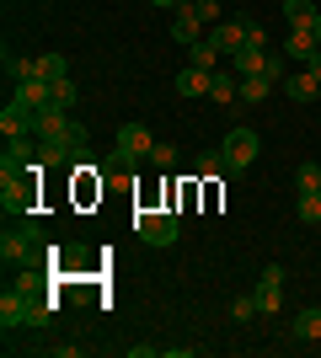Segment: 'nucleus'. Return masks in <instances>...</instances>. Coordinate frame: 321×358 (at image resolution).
<instances>
[{
    "label": "nucleus",
    "instance_id": "nucleus-10",
    "mask_svg": "<svg viewBox=\"0 0 321 358\" xmlns=\"http://www.w3.org/2000/svg\"><path fill=\"white\" fill-rule=\"evenodd\" d=\"M209 96H214L220 107L241 102V75H236V70H214V75H209Z\"/></svg>",
    "mask_w": 321,
    "mask_h": 358
},
{
    "label": "nucleus",
    "instance_id": "nucleus-6",
    "mask_svg": "<svg viewBox=\"0 0 321 358\" xmlns=\"http://www.w3.org/2000/svg\"><path fill=\"white\" fill-rule=\"evenodd\" d=\"M204 38H209V43L220 48L225 59H236V54L246 48V16H230V22H214V27L204 32Z\"/></svg>",
    "mask_w": 321,
    "mask_h": 358
},
{
    "label": "nucleus",
    "instance_id": "nucleus-22",
    "mask_svg": "<svg viewBox=\"0 0 321 358\" xmlns=\"http://www.w3.org/2000/svg\"><path fill=\"white\" fill-rule=\"evenodd\" d=\"M38 75H43V80H64V75H70L64 54H38Z\"/></svg>",
    "mask_w": 321,
    "mask_h": 358
},
{
    "label": "nucleus",
    "instance_id": "nucleus-2",
    "mask_svg": "<svg viewBox=\"0 0 321 358\" xmlns=\"http://www.w3.org/2000/svg\"><path fill=\"white\" fill-rule=\"evenodd\" d=\"M32 171H43V166H32ZM32 171H0V209L6 214H32V203H38Z\"/></svg>",
    "mask_w": 321,
    "mask_h": 358
},
{
    "label": "nucleus",
    "instance_id": "nucleus-5",
    "mask_svg": "<svg viewBox=\"0 0 321 358\" xmlns=\"http://www.w3.org/2000/svg\"><path fill=\"white\" fill-rule=\"evenodd\" d=\"M257 150H262L257 129H230L225 134V171H246V166L257 161Z\"/></svg>",
    "mask_w": 321,
    "mask_h": 358
},
{
    "label": "nucleus",
    "instance_id": "nucleus-35",
    "mask_svg": "<svg viewBox=\"0 0 321 358\" xmlns=\"http://www.w3.org/2000/svg\"><path fill=\"white\" fill-rule=\"evenodd\" d=\"M150 6H171V11H177V6H183V0H150Z\"/></svg>",
    "mask_w": 321,
    "mask_h": 358
},
{
    "label": "nucleus",
    "instance_id": "nucleus-29",
    "mask_svg": "<svg viewBox=\"0 0 321 358\" xmlns=\"http://www.w3.org/2000/svg\"><path fill=\"white\" fill-rule=\"evenodd\" d=\"M150 166H161V171H166V166H177V150L155 139V150H150Z\"/></svg>",
    "mask_w": 321,
    "mask_h": 358
},
{
    "label": "nucleus",
    "instance_id": "nucleus-28",
    "mask_svg": "<svg viewBox=\"0 0 321 358\" xmlns=\"http://www.w3.org/2000/svg\"><path fill=\"white\" fill-rule=\"evenodd\" d=\"M252 294H257V310H262V315H273V310H278V289H273V284H257Z\"/></svg>",
    "mask_w": 321,
    "mask_h": 358
},
{
    "label": "nucleus",
    "instance_id": "nucleus-21",
    "mask_svg": "<svg viewBox=\"0 0 321 358\" xmlns=\"http://www.w3.org/2000/svg\"><path fill=\"white\" fill-rule=\"evenodd\" d=\"M294 337H306V343H316V337H321V310H316V305L294 315Z\"/></svg>",
    "mask_w": 321,
    "mask_h": 358
},
{
    "label": "nucleus",
    "instance_id": "nucleus-20",
    "mask_svg": "<svg viewBox=\"0 0 321 358\" xmlns=\"http://www.w3.org/2000/svg\"><path fill=\"white\" fill-rule=\"evenodd\" d=\"M268 91H273L268 75H241V102H268Z\"/></svg>",
    "mask_w": 321,
    "mask_h": 358
},
{
    "label": "nucleus",
    "instance_id": "nucleus-4",
    "mask_svg": "<svg viewBox=\"0 0 321 358\" xmlns=\"http://www.w3.org/2000/svg\"><path fill=\"white\" fill-rule=\"evenodd\" d=\"M38 241H43V236H38V224H32V214H22V224L0 236V257L22 268V262H32V252H38Z\"/></svg>",
    "mask_w": 321,
    "mask_h": 358
},
{
    "label": "nucleus",
    "instance_id": "nucleus-16",
    "mask_svg": "<svg viewBox=\"0 0 321 358\" xmlns=\"http://www.w3.org/2000/svg\"><path fill=\"white\" fill-rule=\"evenodd\" d=\"M48 315H54V299L38 294V284L27 289V327H48Z\"/></svg>",
    "mask_w": 321,
    "mask_h": 358
},
{
    "label": "nucleus",
    "instance_id": "nucleus-36",
    "mask_svg": "<svg viewBox=\"0 0 321 358\" xmlns=\"http://www.w3.org/2000/svg\"><path fill=\"white\" fill-rule=\"evenodd\" d=\"M316 32H321V16H316Z\"/></svg>",
    "mask_w": 321,
    "mask_h": 358
},
{
    "label": "nucleus",
    "instance_id": "nucleus-25",
    "mask_svg": "<svg viewBox=\"0 0 321 358\" xmlns=\"http://www.w3.org/2000/svg\"><path fill=\"white\" fill-rule=\"evenodd\" d=\"M225 171V150H204L199 155V177H220Z\"/></svg>",
    "mask_w": 321,
    "mask_h": 358
},
{
    "label": "nucleus",
    "instance_id": "nucleus-17",
    "mask_svg": "<svg viewBox=\"0 0 321 358\" xmlns=\"http://www.w3.org/2000/svg\"><path fill=\"white\" fill-rule=\"evenodd\" d=\"M316 6H311V0H284V22H290V27H316Z\"/></svg>",
    "mask_w": 321,
    "mask_h": 358
},
{
    "label": "nucleus",
    "instance_id": "nucleus-18",
    "mask_svg": "<svg viewBox=\"0 0 321 358\" xmlns=\"http://www.w3.org/2000/svg\"><path fill=\"white\" fill-rule=\"evenodd\" d=\"M284 91H290L294 102H311V96H321V86H316V75H311V70L290 75V80H284Z\"/></svg>",
    "mask_w": 321,
    "mask_h": 358
},
{
    "label": "nucleus",
    "instance_id": "nucleus-15",
    "mask_svg": "<svg viewBox=\"0 0 321 358\" xmlns=\"http://www.w3.org/2000/svg\"><path fill=\"white\" fill-rule=\"evenodd\" d=\"M230 70L236 75H262L268 70V48H241V54L230 59Z\"/></svg>",
    "mask_w": 321,
    "mask_h": 358
},
{
    "label": "nucleus",
    "instance_id": "nucleus-32",
    "mask_svg": "<svg viewBox=\"0 0 321 358\" xmlns=\"http://www.w3.org/2000/svg\"><path fill=\"white\" fill-rule=\"evenodd\" d=\"M257 284H273V289H284V268H278V262H268V268H262V278Z\"/></svg>",
    "mask_w": 321,
    "mask_h": 358
},
{
    "label": "nucleus",
    "instance_id": "nucleus-34",
    "mask_svg": "<svg viewBox=\"0 0 321 358\" xmlns=\"http://www.w3.org/2000/svg\"><path fill=\"white\" fill-rule=\"evenodd\" d=\"M306 70L316 75V86H321V48H316V54H311V64H306Z\"/></svg>",
    "mask_w": 321,
    "mask_h": 358
},
{
    "label": "nucleus",
    "instance_id": "nucleus-3",
    "mask_svg": "<svg viewBox=\"0 0 321 358\" xmlns=\"http://www.w3.org/2000/svg\"><path fill=\"white\" fill-rule=\"evenodd\" d=\"M177 230H183V224H177V214H171V209H139L134 214V236L145 241V246H171Z\"/></svg>",
    "mask_w": 321,
    "mask_h": 358
},
{
    "label": "nucleus",
    "instance_id": "nucleus-12",
    "mask_svg": "<svg viewBox=\"0 0 321 358\" xmlns=\"http://www.w3.org/2000/svg\"><path fill=\"white\" fill-rule=\"evenodd\" d=\"M32 150H27V134L22 139H6V155H0V171H32Z\"/></svg>",
    "mask_w": 321,
    "mask_h": 358
},
{
    "label": "nucleus",
    "instance_id": "nucleus-8",
    "mask_svg": "<svg viewBox=\"0 0 321 358\" xmlns=\"http://www.w3.org/2000/svg\"><path fill=\"white\" fill-rule=\"evenodd\" d=\"M11 102H22V107L38 113V107H48L54 96H48V80H43V75H32V80H16V86H11Z\"/></svg>",
    "mask_w": 321,
    "mask_h": 358
},
{
    "label": "nucleus",
    "instance_id": "nucleus-33",
    "mask_svg": "<svg viewBox=\"0 0 321 358\" xmlns=\"http://www.w3.org/2000/svg\"><path fill=\"white\" fill-rule=\"evenodd\" d=\"M262 75H268V80L278 86V80H284V59H278V54H268V70H262Z\"/></svg>",
    "mask_w": 321,
    "mask_h": 358
},
{
    "label": "nucleus",
    "instance_id": "nucleus-31",
    "mask_svg": "<svg viewBox=\"0 0 321 358\" xmlns=\"http://www.w3.org/2000/svg\"><path fill=\"white\" fill-rule=\"evenodd\" d=\"M193 6H199V16H204V27H214V22H220V6H214V0H193Z\"/></svg>",
    "mask_w": 321,
    "mask_h": 358
},
{
    "label": "nucleus",
    "instance_id": "nucleus-30",
    "mask_svg": "<svg viewBox=\"0 0 321 358\" xmlns=\"http://www.w3.org/2000/svg\"><path fill=\"white\" fill-rule=\"evenodd\" d=\"M246 48H268V32H262L252 16H246Z\"/></svg>",
    "mask_w": 321,
    "mask_h": 358
},
{
    "label": "nucleus",
    "instance_id": "nucleus-14",
    "mask_svg": "<svg viewBox=\"0 0 321 358\" xmlns=\"http://www.w3.org/2000/svg\"><path fill=\"white\" fill-rule=\"evenodd\" d=\"M220 59H225V54H220V48L209 43V38H199V43H187V64H199V70H220Z\"/></svg>",
    "mask_w": 321,
    "mask_h": 358
},
{
    "label": "nucleus",
    "instance_id": "nucleus-23",
    "mask_svg": "<svg viewBox=\"0 0 321 358\" xmlns=\"http://www.w3.org/2000/svg\"><path fill=\"white\" fill-rule=\"evenodd\" d=\"M48 96H54V107H76V80L64 75V80H48Z\"/></svg>",
    "mask_w": 321,
    "mask_h": 358
},
{
    "label": "nucleus",
    "instance_id": "nucleus-11",
    "mask_svg": "<svg viewBox=\"0 0 321 358\" xmlns=\"http://www.w3.org/2000/svg\"><path fill=\"white\" fill-rule=\"evenodd\" d=\"M0 327L11 331V327H27V289H6V294H0Z\"/></svg>",
    "mask_w": 321,
    "mask_h": 358
},
{
    "label": "nucleus",
    "instance_id": "nucleus-9",
    "mask_svg": "<svg viewBox=\"0 0 321 358\" xmlns=\"http://www.w3.org/2000/svg\"><path fill=\"white\" fill-rule=\"evenodd\" d=\"M321 48V32L316 27H290V43H284V54L290 59H300V64H311V54Z\"/></svg>",
    "mask_w": 321,
    "mask_h": 358
},
{
    "label": "nucleus",
    "instance_id": "nucleus-7",
    "mask_svg": "<svg viewBox=\"0 0 321 358\" xmlns=\"http://www.w3.org/2000/svg\"><path fill=\"white\" fill-rule=\"evenodd\" d=\"M171 38H177V43H199V38H204V16H199L193 0L177 6V16H171Z\"/></svg>",
    "mask_w": 321,
    "mask_h": 358
},
{
    "label": "nucleus",
    "instance_id": "nucleus-19",
    "mask_svg": "<svg viewBox=\"0 0 321 358\" xmlns=\"http://www.w3.org/2000/svg\"><path fill=\"white\" fill-rule=\"evenodd\" d=\"M0 64H6V75H11V80H32V75H38V59H27V54H11V48L0 54Z\"/></svg>",
    "mask_w": 321,
    "mask_h": 358
},
{
    "label": "nucleus",
    "instance_id": "nucleus-26",
    "mask_svg": "<svg viewBox=\"0 0 321 358\" xmlns=\"http://www.w3.org/2000/svg\"><path fill=\"white\" fill-rule=\"evenodd\" d=\"M294 182H300V193H321V166H300V171H294Z\"/></svg>",
    "mask_w": 321,
    "mask_h": 358
},
{
    "label": "nucleus",
    "instance_id": "nucleus-1",
    "mask_svg": "<svg viewBox=\"0 0 321 358\" xmlns=\"http://www.w3.org/2000/svg\"><path fill=\"white\" fill-rule=\"evenodd\" d=\"M150 150H155V139H150L145 123H123L118 145H113V155H107V171H134L139 161H150Z\"/></svg>",
    "mask_w": 321,
    "mask_h": 358
},
{
    "label": "nucleus",
    "instance_id": "nucleus-13",
    "mask_svg": "<svg viewBox=\"0 0 321 358\" xmlns=\"http://www.w3.org/2000/svg\"><path fill=\"white\" fill-rule=\"evenodd\" d=\"M177 91H183V96H209V70H199V64H183V75H177Z\"/></svg>",
    "mask_w": 321,
    "mask_h": 358
},
{
    "label": "nucleus",
    "instance_id": "nucleus-27",
    "mask_svg": "<svg viewBox=\"0 0 321 358\" xmlns=\"http://www.w3.org/2000/svg\"><path fill=\"white\" fill-rule=\"evenodd\" d=\"M257 315V294H241V299H230V321H252Z\"/></svg>",
    "mask_w": 321,
    "mask_h": 358
},
{
    "label": "nucleus",
    "instance_id": "nucleus-24",
    "mask_svg": "<svg viewBox=\"0 0 321 358\" xmlns=\"http://www.w3.org/2000/svg\"><path fill=\"white\" fill-rule=\"evenodd\" d=\"M294 214H300V220H306V224H316V220H321V193H300V203H294Z\"/></svg>",
    "mask_w": 321,
    "mask_h": 358
}]
</instances>
